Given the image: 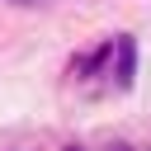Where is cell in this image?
<instances>
[{
    "mask_svg": "<svg viewBox=\"0 0 151 151\" xmlns=\"http://www.w3.org/2000/svg\"><path fill=\"white\" fill-rule=\"evenodd\" d=\"M66 151H80V146H66Z\"/></svg>",
    "mask_w": 151,
    "mask_h": 151,
    "instance_id": "obj_4",
    "label": "cell"
},
{
    "mask_svg": "<svg viewBox=\"0 0 151 151\" xmlns=\"http://www.w3.org/2000/svg\"><path fill=\"white\" fill-rule=\"evenodd\" d=\"M14 5H38V0H14Z\"/></svg>",
    "mask_w": 151,
    "mask_h": 151,
    "instance_id": "obj_2",
    "label": "cell"
},
{
    "mask_svg": "<svg viewBox=\"0 0 151 151\" xmlns=\"http://www.w3.org/2000/svg\"><path fill=\"white\" fill-rule=\"evenodd\" d=\"M113 151H127V146H113Z\"/></svg>",
    "mask_w": 151,
    "mask_h": 151,
    "instance_id": "obj_3",
    "label": "cell"
},
{
    "mask_svg": "<svg viewBox=\"0 0 151 151\" xmlns=\"http://www.w3.org/2000/svg\"><path fill=\"white\" fill-rule=\"evenodd\" d=\"M113 52H118V90H132V80H137V42L127 38V33H118L113 38Z\"/></svg>",
    "mask_w": 151,
    "mask_h": 151,
    "instance_id": "obj_1",
    "label": "cell"
}]
</instances>
